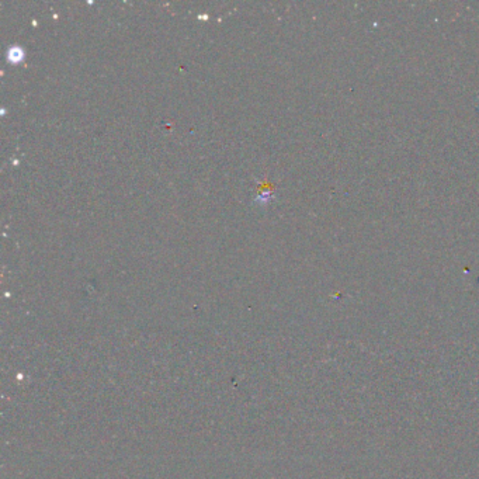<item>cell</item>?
I'll return each mask as SVG.
<instances>
[{
	"mask_svg": "<svg viewBox=\"0 0 479 479\" xmlns=\"http://www.w3.org/2000/svg\"><path fill=\"white\" fill-rule=\"evenodd\" d=\"M7 58H9L10 62H20V61L24 58V51L21 49L20 46H12V48L9 49Z\"/></svg>",
	"mask_w": 479,
	"mask_h": 479,
	"instance_id": "obj_1",
	"label": "cell"
}]
</instances>
